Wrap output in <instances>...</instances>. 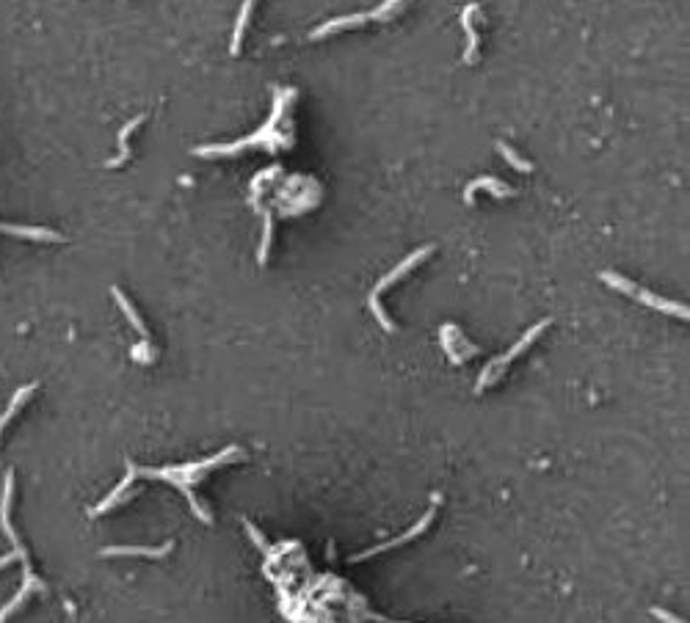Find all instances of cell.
I'll return each instance as SVG.
<instances>
[{"label": "cell", "mask_w": 690, "mask_h": 623, "mask_svg": "<svg viewBox=\"0 0 690 623\" xmlns=\"http://www.w3.org/2000/svg\"><path fill=\"white\" fill-rule=\"evenodd\" d=\"M172 549H174V543H163L158 549H149V546H108L99 554L102 557H166Z\"/></svg>", "instance_id": "7"}, {"label": "cell", "mask_w": 690, "mask_h": 623, "mask_svg": "<svg viewBox=\"0 0 690 623\" xmlns=\"http://www.w3.org/2000/svg\"><path fill=\"white\" fill-rule=\"evenodd\" d=\"M243 527H246V533L251 535V540H254V543H257V546H260L263 552H268V543H265V538H263V533H257V530H254V524H251L249 519H243Z\"/></svg>", "instance_id": "21"}, {"label": "cell", "mask_w": 690, "mask_h": 623, "mask_svg": "<svg viewBox=\"0 0 690 623\" xmlns=\"http://www.w3.org/2000/svg\"><path fill=\"white\" fill-rule=\"evenodd\" d=\"M246 452L240 449V447H227L224 452H219L216 458H207V461H199V463H183V466H169V469H138L136 475H146V477H158V480H166V483H172V486H177V489L185 493V499H188V505L193 507V513L199 516V522H205V524H210V516H207V510L199 505V499L193 496V491H191V480H196V477H202V472L205 469H213V466H221V463H230L235 458H243Z\"/></svg>", "instance_id": "2"}, {"label": "cell", "mask_w": 690, "mask_h": 623, "mask_svg": "<svg viewBox=\"0 0 690 623\" xmlns=\"http://www.w3.org/2000/svg\"><path fill=\"white\" fill-rule=\"evenodd\" d=\"M11 560H14V554H3V557H0V568H6Z\"/></svg>", "instance_id": "23"}, {"label": "cell", "mask_w": 690, "mask_h": 623, "mask_svg": "<svg viewBox=\"0 0 690 623\" xmlns=\"http://www.w3.org/2000/svg\"><path fill=\"white\" fill-rule=\"evenodd\" d=\"M111 295H113V301L119 304V309L125 312V317L130 320V326H133L138 334L144 337L141 342H149V331H146V326H144V320H141V314L136 312V307L130 304V298H127V295H125V293H122L119 287H111Z\"/></svg>", "instance_id": "10"}, {"label": "cell", "mask_w": 690, "mask_h": 623, "mask_svg": "<svg viewBox=\"0 0 690 623\" xmlns=\"http://www.w3.org/2000/svg\"><path fill=\"white\" fill-rule=\"evenodd\" d=\"M370 14H351V17H337V20H329V22H323L321 28H315L312 34H310V39H323V36H329V34H337V31H345V28H359L362 22H368Z\"/></svg>", "instance_id": "9"}, {"label": "cell", "mask_w": 690, "mask_h": 623, "mask_svg": "<svg viewBox=\"0 0 690 623\" xmlns=\"http://www.w3.org/2000/svg\"><path fill=\"white\" fill-rule=\"evenodd\" d=\"M11 493H14V475H11V472H6V480H3V499H0V524H3L6 535L11 538V546H14V552H11V554H17V557L22 560V566H25V577H22V587H20V590L11 596V601L0 610V623L8 621V618H11V612H17V610L25 604V598H28V596H34V593L45 590L42 579L34 577V571H31L28 549L22 546V540H20L17 530L11 527Z\"/></svg>", "instance_id": "1"}, {"label": "cell", "mask_w": 690, "mask_h": 623, "mask_svg": "<svg viewBox=\"0 0 690 623\" xmlns=\"http://www.w3.org/2000/svg\"><path fill=\"white\" fill-rule=\"evenodd\" d=\"M36 386H39V384H28V386H22V389H17V395L11 398V402H8V408H6L3 414H0V436H3V430H6V425H8V422H11L14 416H17V414H20V408H22L25 402L31 400V395L36 392Z\"/></svg>", "instance_id": "13"}, {"label": "cell", "mask_w": 690, "mask_h": 623, "mask_svg": "<svg viewBox=\"0 0 690 623\" xmlns=\"http://www.w3.org/2000/svg\"><path fill=\"white\" fill-rule=\"evenodd\" d=\"M0 232L14 234V237H25V240H47V243H58V240H64L58 232H53V229H42V226H14V223H0Z\"/></svg>", "instance_id": "8"}, {"label": "cell", "mask_w": 690, "mask_h": 623, "mask_svg": "<svg viewBox=\"0 0 690 623\" xmlns=\"http://www.w3.org/2000/svg\"><path fill=\"white\" fill-rule=\"evenodd\" d=\"M271 240H274V218L271 213H263V240H260V251H257V262H268V251H271Z\"/></svg>", "instance_id": "17"}, {"label": "cell", "mask_w": 690, "mask_h": 623, "mask_svg": "<svg viewBox=\"0 0 690 623\" xmlns=\"http://www.w3.org/2000/svg\"><path fill=\"white\" fill-rule=\"evenodd\" d=\"M492 190L495 196H511L513 193V188L511 185H506V182H500V179H495V177H481V179H472L469 185H467V190H464V202L469 204L472 202V196H475V190Z\"/></svg>", "instance_id": "12"}, {"label": "cell", "mask_w": 690, "mask_h": 623, "mask_svg": "<svg viewBox=\"0 0 690 623\" xmlns=\"http://www.w3.org/2000/svg\"><path fill=\"white\" fill-rule=\"evenodd\" d=\"M599 279L607 284V287H613V290H619V293H627L630 298H635V301H641L646 304L649 309H657V312H665V314H674V317H682V320H688V307L685 304H677V301H665V298H660V295H654V293H649L644 287H638V284H633L630 279H624V276H619V273H613V270H602L599 273Z\"/></svg>", "instance_id": "3"}, {"label": "cell", "mask_w": 690, "mask_h": 623, "mask_svg": "<svg viewBox=\"0 0 690 623\" xmlns=\"http://www.w3.org/2000/svg\"><path fill=\"white\" fill-rule=\"evenodd\" d=\"M133 480H136V469L130 466V472H127V477H125V480H122V483H119L116 489L111 491V493H108V496H105V499H102V502H99L97 507H92V516H99V513H105V510H111L113 505H119V502H122V493H125V491L130 489V483H133Z\"/></svg>", "instance_id": "14"}, {"label": "cell", "mask_w": 690, "mask_h": 623, "mask_svg": "<svg viewBox=\"0 0 690 623\" xmlns=\"http://www.w3.org/2000/svg\"><path fill=\"white\" fill-rule=\"evenodd\" d=\"M497 149H500V155L506 158V160L511 163V166H513V169H519V172H530V169H533V166H530L527 160H522V158H519V155H516V152H513V149H511L508 144H497Z\"/></svg>", "instance_id": "19"}, {"label": "cell", "mask_w": 690, "mask_h": 623, "mask_svg": "<svg viewBox=\"0 0 690 623\" xmlns=\"http://www.w3.org/2000/svg\"><path fill=\"white\" fill-rule=\"evenodd\" d=\"M550 323H552V320H550V317H547V320H541V323H536V326H530V328H527V334H525V337H519V342H516V345H511V348H508V351H506V354H503V356L492 358V361H489V364L483 367V372L478 375V384H475V392L481 395V392H483L486 386H492V384H495V381H497V378H500V375L506 372V367H508V364H511V361H513V358H516V356H519L522 351H527V348H530V345H533V342L539 340V334H541V331H544V328H547Z\"/></svg>", "instance_id": "4"}, {"label": "cell", "mask_w": 690, "mask_h": 623, "mask_svg": "<svg viewBox=\"0 0 690 623\" xmlns=\"http://www.w3.org/2000/svg\"><path fill=\"white\" fill-rule=\"evenodd\" d=\"M434 516H436V513H434V507H431V510H428V513H425V516H422V519H420V522L414 524L412 530H406V533L401 535V538H395V540H387V543H378L375 549H368V552H362V554H354L351 560H354V563H359V560H370V557H375V554H384V552H389V549H398V546L409 543V540H414L417 535H422L425 530H428V524L434 522Z\"/></svg>", "instance_id": "5"}, {"label": "cell", "mask_w": 690, "mask_h": 623, "mask_svg": "<svg viewBox=\"0 0 690 623\" xmlns=\"http://www.w3.org/2000/svg\"><path fill=\"white\" fill-rule=\"evenodd\" d=\"M651 615L663 623H685L682 618H677V615H671V612H665V610H660V607H651Z\"/></svg>", "instance_id": "22"}, {"label": "cell", "mask_w": 690, "mask_h": 623, "mask_svg": "<svg viewBox=\"0 0 690 623\" xmlns=\"http://www.w3.org/2000/svg\"><path fill=\"white\" fill-rule=\"evenodd\" d=\"M431 251H434V246H422V248H417V251H414V254H409V257H406V260H403L401 265L392 267V270H389V273H387V276H384V279H381V281H378V284L373 287V293H370V295H381V293H384L387 287H392V284H395L398 279H403V276H406L409 270H414V267L420 265V262H422L425 257H431Z\"/></svg>", "instance_id": "6"}, {"label": "cell", "mask_w": 690, "mask_h": 623, "mask_svg": "<svg viewBox=\"0 0 690 623\" xmlns=\"http://www.w3.org/2000/svg\"><path fill=\"white\" fill-rule=\"evenodd\" d=\"M478 14V6L475 3H469L467 8H464V14H461V25H464V31H467V52H464V61L467 64H475V55H478V31H475V25H472V17Z\"/></svg>", "instance_id": "11"}, {"label": "cell", "mask_w": 690, "mask_h": 623, "mask_svg": "<svg viewBox=\"0 0 690 623\" xmlns=\"http://www.w3.org/2000/svg\"><path fill=\"white\" fill-rule=\"evenodd\" d=\"M368 304H370V312L375 314V320L381 323V328L384 331H395V323L387 317V312H384V307H381V301H378V295H370L368 298Z\"/></svg>", "instance_id": "18"}, {"label": "cell", "mask_w": 690, "mask_h": 623, "mask_svg": "<svg viewBox=\"0 0 690 623\" xmlns=\"http://www.w3.org/2000/svg\"><path fill=\"white\" fill-rule=\"evenodd\" d=\"M401 3H403V0H384L375 11H370V20H387V17H389V14H392Z\"/></svg>", "instance_id": "20"}, {"label": "cell", "mask_w": 690, "mask_h": 623, "mask_svg": "<svg viewBox=\"0 0 690 623\" xmlns=\"http://www.w3.org/2000/svg\"><path fill=\"white\" fill-rule=\"evenodd\" d=\"M251 8H254V0H243L240 14H237V22H235V31H232V47H230L232 55H237V50H240L243 34H246V25H249V20H251Z\"/></svg>", "instance_id": "16"}, {"label": "cell", "mask_w": 690, "mask_h": 623, "mask_svg": "<svg viewBox=\"0 0 690 623\" xmlns=\"http://www.w3.org/2000/svg\"><path fill=\"white\" fill-rule=\"evenodd\" d=\"M141 122H144V116L138 113V116H133V119H130V122H127V125L122 127V133H119V155H116L113 160H108V166H111V169H116V166H122V163L127 160V155H130V146H127V138L133 135V130H136V127H138V125H141Z\"/></svg>", "instance_id": "15"}]
</instances>
